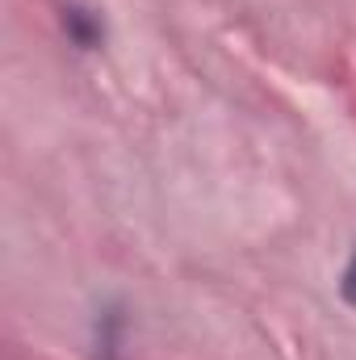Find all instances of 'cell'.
I'll return each instance as SVG.
<instances>
[{"mask_svg":"<svg viewBox=\"0 0 356 360\" xmlns=\"http://www.w3.org/2000/svg\"><path fill=\"white\" fill-rule=\"evenodd\" d=\"M340 293H344V302H348V306H356V252H352V260L344 264V276H340Z\"/></svg>","mask_w":356,"mask_h":360,"instance_id":"6da1fadb","label":"cell"}]
</instances>
